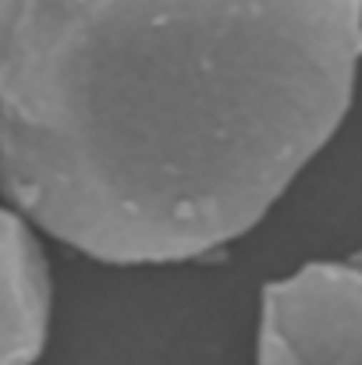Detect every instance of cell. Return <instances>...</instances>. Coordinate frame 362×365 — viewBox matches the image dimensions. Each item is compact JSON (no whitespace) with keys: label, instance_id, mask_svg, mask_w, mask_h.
Returning <instances> with one entry per match:
<instances>
[{"label":"cell","instance_id":"obj_1","mask_svg":"<svg viewBox=\"0 0 362 365\" xmlns=\"http://www.w3.org/2000/svg\"><path fill=\"white\" fill-rule=\"evenodd\" d=\"M362 0H0V192L111 266L206 259L352 110Z\"/></svg>","mask_w":362,"mask_h":365},{"label":"cell","instance_id":"obj_2","mask_svg":"<svg viewBox=\"0 0 362 365\" xmlns=\"http://www.w3.org/2000/svg\"><path fill=\"white\" fill-rule=\"evenodd\" d=\"M256 365H362V255L306 262L263 287Z\"/></svg>","mask_w":362,"mask_h":365},{"label":"cell","instance_id":"obj_3","mask_svg":"<svg viewBox=\"0 0 362 365\" xmlns=\"http://www.w3.org/2000/svg\"><path fill=\"white\" fill-rule=\"evenodd\" d=\"M54 316V280L32 220L0 206V365H36Z\"/></svg>","mask_w":362,"mask_h":365}]
</instances>
